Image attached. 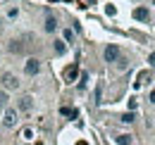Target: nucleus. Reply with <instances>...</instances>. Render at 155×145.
<instances>
[{
	"mask_svg": "<svg viewBox=\"0 0 155 145\" xmlns=\"http://www.w3.org/2000/svg\"><path fill=\"white\" fill-rule=\"evenodd\" d=\"M0 81H2V88H5V91H17V88H19V79H17L15 74H10V72L2 74Z\"/></svg>",
	"mask_w": 155,
	"mask_h": 145,
	"instance_id": "nucleus-2",
	"label": "nucleus"
},
{
	"mask_svg": "<svg viewBox=\"0 0 155 145\" xmlns=\"http://www.w3.org/2000/svg\"><path fill=\"white\" fill-rule=\"evenodd\" d=\"M7 50H10V53H15V55H19L21 50H24V45H21V40H10Z\"/></svg>",
	"mask_w": 155,
	"mask_h": 145,
	"instance_id": "nucleus-8",
	"label": "nucleus"
},
{
	"mask_svg": "<svg viewBox=\"0 0 155 145\" xmlns=\"http://www.w3.org/2000/svg\"><path fill=\"white\" fill-rule=\"evenodd\" d=\"M86 86H88V74L84 72V74H81V79H79V91H86Z\"/></svg>",
	"mask_w": 155,
	"mask_h": 145,
	"instance_id": "nucleus-12",
	"label": "nucleus"
},
{
	"mask_svg": "<svg viewBox=\"0 0 155 145\" xmlns=\"http://www.w3.org/2000/svg\"><path fill=\"white\" fill-rule=\"evenodd\" d=\"M62 40H64V43H72V40H74V31H72V29H64V31H62Z\"/></svg>",
	"mask_w": 155,
	"mask_h": 145,
	"instance_id": "nucleus-11",
	"label": "nucleus"
},
{
	"mask_svg": "<svg viewBox=\"0 0 155 145\" xmlns=\"http://www.w3.org/2000/svg\"><path fill=\"white\" fill-rule=\"evenodd\" d=\"M150 102L155 105V91H150Z\"/></svg>",
	"mask_w": 155,
	"mask_h": 145,
	"instance_id": "nucleus-21",
	"label": "nucleus"
},
{
	"mask_svg": "<svg viewBox=\"0 0 155 145\" xmlns=\"http://www.w3.org/2000/svg\"><path fill=\"white\" fill-rule=\"evenodd\" d=\"M53 48H55V55L67 53V43H64V40H53Z\"/></svg>",
	"mask_w": 155,
	"mask_h": 145,
	"instance_id": "nucleus-9",
	"label": "nucleus"
},
{
	"mask_svg": "<svg viewBox=\"0 0 155 145\" xmlns=\"http://www.w3.org/2000/svg\"><path fill=\"white\" fill-rule=\"evenodd\" d=\"M105 12H107L110 17H115V14H117V10H115V7H112V5H107V7H105Z\"/></svg>",
	"mask_w": 155,
	"mask_h": 145,
	"instance_id": "nucleus-18",
	"label": "nucleus"
},
{
	"mask_svg": "<svg viewBox=\"0 0 155 145\" xmlns=\"http://www.w3.org/2000/svg\"><path fill=\"white\" fill-rule=\"evenodd\" d=\"M134 19H138V21H150V10L148 7H136L134 10Z\"/></svg>",
	"mask_w": 155,
	"mask_h": 145,
	"instance_id": "nucleus-6",
	"label": "nucleus"
},
{
	"mask_svg": "<svg viewBox=\"0 0 155 145\" xmlns=\"http://www.w3.org/2000/svg\"><path fill=\"white\" fill-rule=\"evenodd\" d=\"M34 109V98L31 95H21L17 100V112H31Z\"/></svg>",
	"mask_w": 155,
	"mask_h": 145,
	"instance_id": "nucleus-4",
	"label": "nucleus"
},
{
	"mask_svg": "<svg viewBox=\"0 0 155 145\" xmlns=\"http://www.w3.org/2000/svg\"><path fill=\"white\" fill-rule=\"evenodd\" d=\"M77 67H69V69H67V79H69V81H74V79H77Z\"/></svg>",
	"mask_w": 155,
	"mask_h": 145,
	"instance_id": "nucleus-16",
	"label": "nucleus"
},
{
	"mask_svg": "<svg viewBox=\"0 0 155 145\" xmlns=\"http://www.w3.org/2000/svg\"><path fill=\"white\" fill-rule=\"evenodd\" d=\"M153 5H155V0H153Z\"/></svg>",
	"mask_w": 155,
	"mask_h": 145,
	"instance_id": "nucleus-22",
	"label": "nucleus"
},
{
	"mask_svg": "<svg viewBox=\"0 0 155 145\" xmlns=\"http://www.w3.org/2000/svg\"><path fill=\"white\" fill-rule=\"evenodd\" d=\"M43 31H45V34H53V31H58V19L53 17V14H48V17H45V24H43Z\"/></svg>",
	"mask_w": 155,
	"mask_h": 145,
	"instance_id": "nucleus-7",
	"label": "nucleus"
},
{
	"mask_svg": "<svg viewBox=\"0 0 155 145\" xmlns=\"http://www.w3.org/2000/svg\"><path fill=\"white\" fill-rule=\"evenodd\" d=\"M38 72H41V60L38 57H29L26 64H24V74L26 76H36Z\"/></svg>",
	"mask_w": 155,
	"mask_h": 145,
	"instance_id": "nucleus-3",
	"label": "nucleus"
},
{
	"mask_svg": "<svg viewBox=\"0 0 155 145\" xmlns=\"http://www.w3.org/2000/svg\"><path fill=\"white\" fill-rule=\"evenodd\" d=\"M117 67H119V69H127V60L119 57V60H117Z\"/></svg>",
	"mask_w": 155,
	"mask_h": 145,
	"instance_id": "nucleus-19",
	"label": "nucleus"
},
{
	"mask_svg": "<svg viewBox=\"0 0 155 145\" xmlns=\"http://www.w3.org/2000/svg\"><path fill=\"white\" fill-rule=\"evenodd\" d=\"M60 112H62L64 117H77V109H72V107H62Z\"/></svg>",
	"mask_w": 155,
	"mask_h": 145,
	"instance_id": "nucleus-15",
	"label": "nucleus"
},
{
	"mask_svg": "<svg viewBox=\"0 0 155 145\" xmlns=\"http://www.w3.org/2000/svg\"><path fill=\"white\" fill-rule=\"evenodd\" d=\"M148 64H150V67L155 69V53H150V55H148Z\"/></svg>",
	"mask_w": 155,
	"mask_h": 145,
	"instance_id": "nucleus-20",
	"label": "nucleus"
},
{
	"mask_svg": "<svg viewBox=\"0 0 155 145\" xmlns=\"http://www.w3.org/2000/svg\"><path fill=\"white\" fill-rule=\"evenodd\" d=\"M103 57H105V62H117V60H119V48H117V45H107L105 53H103Z\"/></svg>",
	"mask_w": 155,
	"mask_h": 145,
	"instance_id": "nucleus-5",
	"label": "nucleus"
},
{
	"mask_svg": "<svg viewBox=\"0 0 155 145\" xmlns=\"http://www.w3.org/2000/svg\"><path fill=\"white\" fill-rule=\"evenodd\" d=\"M131 140H134V138H131L129 133H122V136H117V145H131Z\"/></svg>",
	"mask_w": 155,
	"mask_h": 145,
	"instance_id": "nucleus-10",
	"label": "nucleus"
},
{
	"mask_svg": "<svg viewBox=\"0 0 155 145\" xmlns=\"http://www.w3.org/2000/svg\"><path fill=\"white\" fill-rule=\"evenodd\" d=\"M7 100H10V98H7V91H0V109L7 107Z\"/></svg>",
	"mask_w": 155,
	"mask_h": 145,
	"instance_id": "nucleus-14",
	"label": "nucleus"
},
{
	"mask_svg": "<svg viewBox=\"0 0 155 145\" xmlns=\"http://www.w3.org/2000/svg\"><path fill=\"white\" fill-rule=\"evenodd\" d=\"M17 14H19L17 7H10V10H7V17H10V19H17Z\"/></svg>",
	"mask_w": 155,
	"mask_h": 145,
	"instance_id": "nucleus-17",
	"label": "nucleus"
},
{
	"mask_svg": "<svg viewBox=\"0 0 155 145\" xmlns=\"http://www.w3.org/2000/svg\"><path fill=\"white\" fill-rule=\"evenodd\" d=\"M134 119H136L134 112H127V114H122V117H119V121H124V124H131Z\"/></svg>",
	"mask_w": 155,
	"mask_h": 145,
	"instance_id": "nucleus-13",
	"label": "nucleus"
},
{
	"mask_svg": "<svg viewBox=\"0 0 155 145\" xmlns=\"http://www.w3.org/2000/svg\"><path fill=\"white\" fill-rule=\"evenodd\" d=\"M2 126H5V128H15V126H17V109H15V107H5Z\"/></svg>",
	"mask_w": 155,
	"mask_h": 145,
	"instance_id": "nucleus-1",
	"label": "nucleus"
}]
</instances>
